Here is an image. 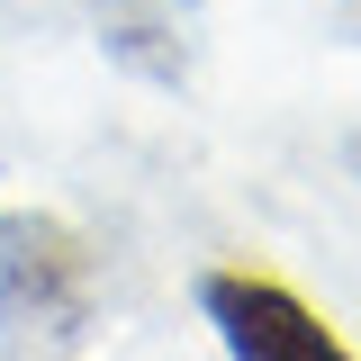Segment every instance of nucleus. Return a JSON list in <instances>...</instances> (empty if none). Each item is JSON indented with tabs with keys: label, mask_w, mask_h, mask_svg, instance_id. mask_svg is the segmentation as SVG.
<instances>
[{
	"label": "nucleus",
	"mask_w": 361,
	"mask_h": 361,
	"mask_svg": "<svg viewBox=\"0 0 361 361\" xmlns=\"http://www.w3.org/2000/svg\"><path fill=\"white\" fill-rule=\"evenodd\" d=\"M90 316V244L54 217L0 208V325L73 343Z\"/></svg>",
	"instance_id": "f257e3e1"
},
{
	"label": "nucleus",
	"mask_w": 361,
	"mask_h": 361,
	"mask_svg": "<svg viewBox=\"0 0 361 361\" xmlns=\"http://www.w3.org/2000/svg\"><path fill=\"white\" fill-rule=\"evenodd\" d=\"M199 307L217 325L226 361H361L353 343H343L289 280H271V271H208V280H199Z\"/></svg>",
	"instance_id": "f03ea898"
},
{
	"label": "nucleus",
	"mask_w": 361,
	"mask_h": 361,
	"mask_svg": "<svg viewBox=\"0 0 361 361\" xmlns=\"http://www.w3.org/2000/svg\"><path fill=\"white\" fill-rule=\"evenodd\" d=\"M353 163H361V145H353Z\"/></svg>",
	"instance_id": "7ed1b4c3"
}]
</instances>
